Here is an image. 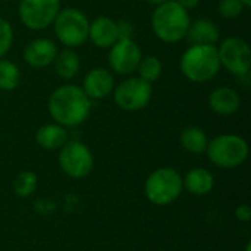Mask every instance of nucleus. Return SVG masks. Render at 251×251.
<instances>
[{"label":"nucleus","instance_id":"obj_1","mask_svg":"<svg viewBox=\"0 0 251 251\" xmlns=\"http://www.w3.org/2000/svg\"><path fill=\"white\" fill-rule=\"evenodd\" d=\"M47 109L56 124L65 128H75L88 119L91 100L81 87L63 84L50 94Z\"/></svg>","mask_w":251,"mask_h":251},{"label":"nucleus","instance_id":"obj_2","mask_svg":"<svg viewBox=\"0 0 251 251\" xmlns=\"http://www.w3.org/2000/svg\"><path fill=\"white\" fill-rule=\"evenodd\" d=\"M190 24V12L175 0H168L163 4L156 6L150 18L153 34L156 38L168 44H175L184 40Z\"/></svg>","mask_w":251,"mask_h":251},{"label":"nucleus","instance_id":"obj_3","mask_svg":"<svg viewBox=\"0 0 251 251\" xmlns=\"http://www.w3.org/2000/svg\"><path fill=\"white\" fill-rule=\"evenodd\" d=\"M179 69L191 82L203 84L212 81L221 71L216 44L190 46L179 59Z\"/></svg>","mask_w":251,"mask_h":251},{"label":"nucleus","instance_id":"obj_4","mask_svg":"<svg viewBox=\"0 0 251 251\" xmlns=\"http://www.w3.org/2000/svg\"><path fill=\"white\" fill-rule=\"evenodd\" d=\"M182 191V176L174 168H159L153 171L144 184V194L154 206L172 204L181 197Z\"/></svg>","mask_w":251,"mask_h":251},{"label":"nucleus","instance_id":"obj_5","mask_svg":"<svg viewBox=\"0 0 251 251\" xmlns=\"http://www.w3.org/2000/svg\"><path fill=\"white\" fill-rule=\"evenodd\" d=\"M206 154L215 166L232 169L247 160L249 144L237 134H221L209 140Z\"/></svg>","mask_w":251,"mask_h":251},{"label":"nucleus","instance_id":"obj_6","mask_svg":"<svg viewBox=\"0 0 251 251\" xmlns=\"http://www.w3.org/2000/svg\"><path fill=\"white\" fill-rule=\"evenodd\" d=\"M90 19L76 7H63L53 21V31L60 44L66 49H76L88 40Z\"/></svg>","mask_w":251,"mask_h":251},{"label":"nucleus","instance_id":"obj_7","mask_svg":"<svg viewBox=\"0 0 251 251\" xmlns=\"http://www.w3.org/2000/svg\"><path fill=\"white\" fill-rule=\"evenodd\" d=\"M153 97V87L140 76H128L113 88L116 106L125 112H140L149 106Z\"/></svg>","mask_w":251,"mask_h":251},{"label":"nucleus","instance_id":"obj_8","mask_svg":"<svg viewBox=\"0 0 251 251\" xmlns=\"http://www.w3.org/2000/svg\"><path fill=\"white\" fill-rule=\"evenodd\" d=\"M59 166L65 175L74 179L85 178L94 168V157L91 150L81 141H66L59 149Z\"/></svg>","mask_w":251,"mask_h":251},{"label":"nucleus","instance_id":"obj_9","mask_svg":"<svg viewBox=\"0 0 251 251\" xmlns=\"http://www.w3.org/2000/svg\"><path fill=\"white\" fill-rule=\"evenodd\" d=\"M60 9V0H21L18 15L25 28L43 31L53 25Z\"/></svg>","mask_w":251,"mask_h":251},{"label":"nucleus","instance_id":"obj_10","mask_svg":"<svg viewBox=\"0 0 251 251\" xmlns=\"http://www.w3.org/2000/svg\"><path fill=\"white\" fill-rule=\"evenodd\" d=\"M221 68H225L235 76L250 74L251 49L250 44L240 37H228L218 47Z\"/></svg>","mask_w":251,"mask_h":251},{"label":"nucleus","instance_id":"obj_11","mask_svg":"<svg viewBox=\"0 0 251 251\" xmlns=\"http://www.w3.org/2000/svg\"><path fill=\"white\" fill-rule=\"evenodd\" d=\"M143 57L141 47L134 40H118L107 54V63L110 69L118 75H132Z\"/></svg>","mask_w":251,"mask_h":251},{"label":"nucleus","instance_id":"obj_12","mask_svg":"<svg viewBox=\"0 0 251 251\" xmlns=\"http://www.w3.org/2000/svg\"><path fill=\"white\" fill-rule=\"evenodd\" d=\"M57 46L50 38H34L24 49V60L34 69H43L53 65L57 56Z\"/></svg>","mask_w":251,"mask_h":251},{"label":"nucleus","instance_id":"obj_13","mask_svg":"<svg viewBox=\"0 0 251 251\" xmlns=\"http://www.w3.org/2000/svg\"><path fill=\"white\" fill-rule=\"evenodd\" d=\"M81 88L90 100H103L113 93L115 76L106 68H93L84 76Z\"/></svg>","mask_w":251,"mask_h":251},{"label":"nucleus","instance_id":"obj_14","mask_svg":"<svg viewBox=\"0 0 251 251\" xmlns=\"http://www.w3.org/2000/svg\"><path fill=\"white\" fill-rule=\"evenodd\" d=\"M88 40L99 49H110L118 40V22L109 16H97L90 21Z\"/></svg>","mask_w":251,"mask_h":251},{"label":"nucleus","instance_id":"obj_15","mask_svg":"<svg viewBox=\"0 0 251 251\" xmlns=\"http://www.w3.org/2000/svg\"><path fill=\"white\" fill-rule=\"evenodd\" d=\"M207 103L213 113L221 116H231L240 110L241 97L238 91L231 87H219L209 94Z\"/></svg>","mask_w":251,"mask_h":251},{"label":"nucleus","instance_id":"obj_16","mask_svg":"<svg viewBox=\"0 0 251 251\" xmlns=\"http://www.w3.org/2000/svg\"><path fill=\"white\" fill-rule=\"evenodd\" d=\"M184 190L196 197H203L215 188V176L206 168H193L182 176Z\"/></svg>","mask_w":251,"mask_h":251},{"label":"nucleus","instance_id":"obj_17","mask_svg":"<svg viewBox=\"0 0 251 251\" xmlns=\"http://www.w3.org/2000/svg\"><path fill=\"white\" fill-rule=\"evenodd\" d=\"M219 37H221V32H219V28L216 26V24L213 21L204 19V18L191 22L190 28L187 31V35H185L190 46H194V44H216Z\"/></svg>","mask_w":251,"mask_h":251},{"label":"nucleus","instance_id":"obj_18","mask_svg":"<svg viewBox=\"0 0 251 251\" xmlns=\"http://www.w3.org/2000/svg\"><path fill=\"white\" fill-rule=\"evenodd\" d=\"M35 143L44 150H59L68 141V131L59 124H46L35 131Z\"/></svg>","mask_w":251,"mask_h":251},{"label":"nucleus","instance_id":"obj_19","mask_svg":"<svg viewBox=\"0 0 251 251\" xmlns=\"http://www.w3.org/2000/svg\"><path fill=\"white\" fill-rule=\"evenodd\" d=\"M54 71L59 75V78L69 81L75 78L81 69V60L78 53L74 49H63L62 51H57V56L53 62Z\"/></svg>","mask_w":251,"mask_h":251},{"label":"nucleus","instance_id":"obj_20","mask_svg":"<svg viewBox=\"0 0 251 251\" xmlns=\"http://www.w3.org/2000/svg\"><path fill=\"white\" fill-rule=\"evenodd\" d=\"M179 143H181L182 149L187 150L188 153L201 154V153H206L209 138H207L206 132L201 128H199V126H188V128H185L181 132Z\"/></svg>","mask_w":251,"mask_h":251},{"label":"nucleus","instance_id":"obj_21","mask_svg":"<svg viewBox=\"0 0 251 251\" xmlns=\"http://www.w3.org/2000/svg\"><path fill=\"white\" fill-rule=\"evenodd\" d=\"M21 81V71L16 63L9 59H0V90L13 91Z\"/></svg>","mask_w":251,"mask_h":251},{"label":"nucleus","instance_id":"obj_22","mask_svg":"<svg viewBox=\"0 0 251 251\" xmlns=\"http://www.w3.org/2000/svg\"><path fill=\"white\" fill-rule=\"evenodd\" d=\"M137 72H138V76L141 79L153 84V82H156L162 76V72H163L162 60L157 56H153V54L143 56L140 63H138Z\"/></svg>","mask_w":251,"mask_h":251},{"label":"nucleus","instance_id":"obj_23","mask_svg":"<svg viewBox=\"0 0 251 251\" xmlns=\"http://www.w3.org/2000/svg\"><path fill=\"white\" fill-rule=\"evenodd\" d=\"M37 187H38V176L32 171H22L21 174H18L13 182V191L21 199H26L32 196L37 191Z\"/></svg>","mask_w":251,"mask_h":251},{"label":"nucleus","instance_id":"obj_24","mask_svg":"<svg viewBox=\"0 0 251 251\" xmlns=\"http://www.w3.org/2000/svg\"><path fill=\"white\" fill-rule=\"evenodd\" d=\"M219 15L225 19H235L241 16V13L246 10L241 0H219L218 4Z\"/></svg>","mask_w":251,"mask_h":251},{"label":"nucleus","instance_id":"obj_25","mask_svg":"<svg viewBox=\"0 0 251 251\" xmlns=\"http://www.w3.org/2000/svg\"><path fill=\"white\" fill-rule=\"evenodd\" d=\"M13 44V28L10 22L0 18V59H3Z\"/></svg>","mask_w":251,"mask_h":251},{"label":"nucleus","instance_id":"obj_26","mask_svg":"<svg viewBox=\"0 0 251 251\" xmlns=\"http://www.w3.org/2000/svg\"><path fill=\"white\" fill-rule=\"evenodd\" d=\"M118 34L119 40H134V26L128 21H119L118 22Z\"/></svg>","mask_w":251,"mask_h":251},{"label":"nucleus","instance_id":"obj_27","mask_svg":"<svg viewBox=\"0 0 251 251\" xmlns=\"http://www.w3.org/2000/svg\"><path fill=\"white\" fill-rule=\"evenodd\" d=\"M235 218H237V221L244 222V224L250 222L251 221L250 206H249V204H241V206H238V207L235 209Z\"/></svg>","mask_w":251,"mask_h":251},{"label":"nucleus","instance_id":"obj_28","mask_svg":"<svg viewBox=\"0 0 251 251\" xmlns=\"http://www.w3.org/2000/svg\"><path fill=\"white\" fill-rule=\"evenodd\" d=\"M175 1H176V3H179L184 9L191 10V9L197 7V6L200 4V1H201V0H175Z\"/></svg>","mask_w":251,"mask_h":251},{"label":"nucleus","instance_id":"obj_29","mask_svg":"<svg viewBox=\"0 0 251 251\" xmlns=\"http://www.w3.org/2000/svg\"><path fill=\"white\" fill-rule=\"evenodd\" d=\"M144 1L156 7V6H159V4H163V3H165V1H168V0H144Z\"/></svg>","mask_w":251,"mask_h":251},{"label":"nucleus","instance_id":"obj_30","mask_svg":"<svg viewBox=\"0 0 251 251\" xmlns=\"http://www.w3.org/2000/svg\"><path fill=\"white\" fill-rule=\"evenodd\" d=\"M241 3L244 4L246 9H250L251 7V0H241Z\"/></svg>","mask_w":251,"mask_h":251},{"label":"nucleus","instance_id":"obj_31","mask_svg":"<svg viewBox=\"0 0 251 251\" xmlns=\"http://www.w3.org/2000/svg\"><path fill=\"white\" fill-rule=\"evenodd\" d=\"M244 251H251V244H250V243H249V244L246 246V250H244Z\"/></svg>","mask_w":251,"mask_h":251},{"label":"nucleus","instance_id":"obj_32","mask_svg":"<svg viewBox=\"0 0 251 251\" xmlns=\"http://www.w3.org/2000/svg\"><path fill=\"white\" fill-rule=\"evenodd\" d=\"M6 1H10V0H6Z\"/></svg>","mask_w":251,"mask_h":251}]
</instances>
